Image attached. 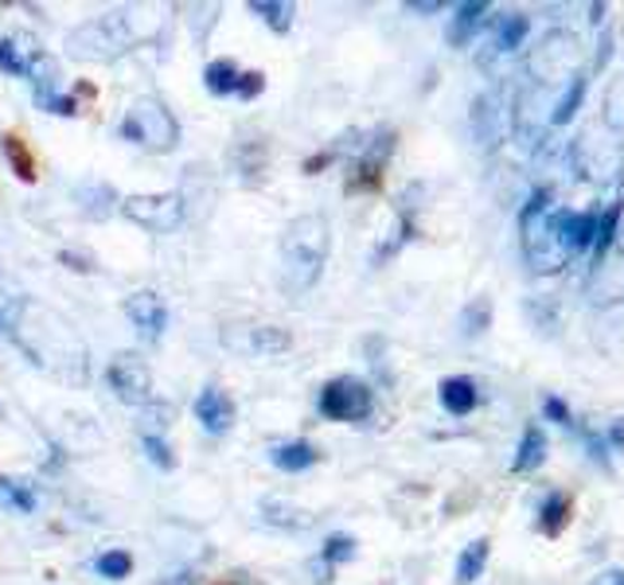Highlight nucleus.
Returning a JSON list of instances; mask_svg holds the SVG:
<instances>
[{
	"instance_id": "obj_22",
	"label": "nucleus",
	"mask_w": 624,
	"mask_h": 585,
	"mask_svg": "<svg viewBox=\"0 0 624 585\" xmlns=\"http://www.w3.org/2000/svg\"><path fill=\"white\" fill-rule=\"evenodd\" d=\"M261 520L270 523V527H281V531H301L313 523V515L285 500H261Z\"/></svg>"
},
{
	"instance_id": "obj_5",
	"label": "nucleus",
	"mask_w": 624,
	"mask_h": 585,
	"mask_svg": "<svg viewBox=\"0 0 624 585\" xmlns=\"http://www.w3.org/2000/svg\"><path fill=\"white\" fill-rule=\"evenodd\" d=\"M375 410V390L355 375H340V379L325 382L320 390V414L328 422H364Z\"/></svg>"
},
{
	"instance_id": "obj_7",
	"label": "nucleus",
	"mask_w": 624,
	"mask_h": 585,
	"mask_svg": "<svg viewBox=\"0 0 624 585\" xmlns=\"http://www.w3.org/2000/svg\"><path fill=\"white\" fill-rule=\"evenodd\" d=\"M0 71L20 78H36V83L56 78V63L44 56V44L32 32H12V36L0 39Z\"/></svg>"
},
{
	"instance_id": "obj_16",
	"label": "nucleus",
	"mask_w": 624,
	"mask_h": 585,
	"mask_svg": "<svg viewBox=\"0 0 624 585\" xmlns=\"http://www.w3.org/2000/svg\"><path fill=\"white\" fill-rule=\"evenodd\" d=\"M570 511H574V503H570L566 492H550L542 496L539 503V520H535V527L542 531V535H550V539H559L562 531H566L570 523Z\"/></svg>"
},
{
	"instance_id": "obj_30",
	"label": "nucleus",
	"mask_w": 624,
	"mask_h": 585,
	"mask_svg": "<svg viewBox=\"0 0 624 585\" xmlns=\"http://www.w3.org/2000/svg\"><path fill=\"white\" fill-rule=\"evenodd\" d=\"M352 558H355L352 535H332V539L325 543V550H320V562H325L328 570H335L340 562H352Z\"/></svg>"
},
{
	"instance_id": "obj_13",
	"label": "nucleus",
	"mask_w": 624,
	"mask_h": 585,
	"mask_svg": "<svg viewBox=\"0 0 624 585\" xmlns=\"http://www.w3.org/2000/svg\"><path fill=\"white\" fill-rule=\"evenodd\" d=\"M438 399L441 406H445V414L465 418V414H473V410L480 406V390H476V382L468 379V375H449V379H441Z\"/></svg>"
},
{
	"instance_id": "obj_38",
	"label": "nucleus",
	"mask_w": 624,
	"mask_h": 585,
	"mask_svg": "<svg viewBox=\"0 0 624 585\" xmlns=\"http://www.w3.org/2000/svg\"><path fill=\"white\" fill-rule=\"evenodd\" d=\"M160 585H192V574H180L176 582H160Z\"/></svg>"
},
{
	"instance_id": "obj_19",
	"label": "nucleus",
	"mask_w": 624,
	"mask_h": 585,
	"mask_svg": "<svg viewBox=\"0 0 624 585\" xmlns=\"http://www.w3.org/2000/svg\"><path fill=\"white\" fill-rule=\"evenodd\" d=\"M488 554H492V543H488V539H473V543H468V547L457 554V570H453V582H457V585H473L476 577L485 574Z\"/></svg>"
},
{
	"instance_id": "obj_40",
	"label": "nucleus",
	"mask_w": 624,
	"mask_h": 585,
	"mask_svg": "<svg viewBox=\"0 0 624 585\" xmlns=\"http://www.w3.org/2000/svg\"><path fill=\"white\" fill-rule=\"evenodd\" d=\"M219 585H243V582H238V577H234V582H219Z\"/></svg>"
},
{
	"instance_id": "obj_11",
	"label": "nucleus",
	"mask_w": 624,
	"mask_h": 585,
	"mask_svg": "<svg viewBox=\"0 0 624 585\" xmlns=\"http://www.w3.org/2000/svg\"><path fill=\"white\" fill-rule=\"evenodd\" d=\"M125 316L133 320V328L140 332V340H160V332H164L168 325V308L164 301H160V293H152V289H137L133 297H125Z\"/></svg>"
},
{
	"instance_id": "obj_9",
	"label": "nucleus",
	"mask_w": 624,
	"mask_h": 585,
	"mask_svg": "<svg viewBox=\"0 0 624 585\" xmlns=\"http://www.w3.org/2000/svg\"><path fill=\"white\" fill-rule=\"evenodd\" d=\"M106 379H110L113 394L133 406H145L152 399V371L145 367V359L133 352H118L106 367Z\"/></svg>"
},
{
	"instance_id": "obj_27",
	"label": "nucleus",
	"mask_w": 624,
	"mask_h": 585,
	"mask_svg": "<svg viewBox=\"0 0 624 585\" xmlns=\"http://www.w3.org/2000/svg\"><path fill=\"white\" fill-rule=\"evenodd\" d=\"M0 500L16 511H36V492H32V484H24V480L0 476Z\"/></svg>"
},
{
	"instance_id": "obj_6",
	"label": "nucleus",
	"mask_w": 624,
	"mask_h": 585,
	"mask_svg": "<svg viewBox=\"0 0 624 585\" xmlns=\"http://www.w3.org/2000/svg\"><path fill=\"white\" fill-rule=\"evenodd\" d=\"M394 141H399V133H394L391 125H379V130L359 145V157H355L352 172H347V192H379L387 160H391L394 153Z\"/></svg>"
},
{
	"instance_id": "obj_25",
	"label": "nucleus",
	"mask_w": 624,
	"mask_h": 585,
	"mask_svg": "<svg viewBox=\"0 0 624 585\" xmlns=\"http://www.w3.org/2000/svg\"><path fill=\"white\" fill-rule=\"evenodd\" d=\"M250 12L261 20V24H270L278 36H285V32L293 28V4H285V0H250Z\"/></svg>"
},
{
	"instance_id": "obj_1",
	"label": "nucleus",
	"mask_w": 624,
	"mask_h": 585,
	"mask_svg": "<svg viewBox=\"0 0 624 585\" xmlns=\"http://www.w3.org/2000/svg\"><path fill=\"white\" fill-rule=\"evenodd\" d=\"M328 261V219L325 215H301L281 234V270L290 289H313Z\"/></svg>"
},
{
	"instance_id": "obj_26",
	"label": "nucleus",
	"mask_w": 624,
	"mask_h": 585,
	"mask_svg": "<svg viewBox=\"0 0 624 585\" xmlns=\"http://www.w3.org/2000/svg\"><path fill=\"white\" fill-rule=\"evenodd\" d=\"M488 325H492V297H473L461 308V336H465V340L485 336Z\"/></svg>"
},
{
	"instance_id": "obj_20",
	"label": "nucleus",
	"mask_w": 624,
	"mask_h": 585,
	"mask_svg": "<svg viewBox=\"0 0 624 585\" xmlns=\"http://www.w3.org/2000/svg\"><path fill=\"white\" fill-rule=\"evenodd\" d=\"M527 28H531V20L523 16V12H507V16H495L492 24V47L495 51H515V47L527 39Z\"/></svg>"
},
{
	"instance_id": "obj_39",
	"label": "nucleus",
	"mask_w": 624,
	"mask_h": 585,
	"mask_svg": "<svg viewBox=\"0 0 624 585\" xmlns=\"http://www.w3.org/2000/svg\"><path fill=\"white\" fill-rule=\"evenodd\" d=\"M9 332V316H0V336Z\"/></svg>"
},
{
	"instance_id": "obj_15",
	"label": "nucleus",
	"mask_w": 624,
	"mask_h": 585,
	"mask_svg": "<svg viewBox=\"0 0 624 585\" xmlns=\"http://www.w3.org/2000/svg\"><path fill=\"white\" fill-rule=\"evenodd\" d=\"M231 348H243L250 355H281L293 348V336L278 325H258L246 328V340H231Z\"/></svg>"
},
{
	"instance_id": "obj_14",
	"label": "nucleus",
	"mask_w": 624,
	"mask_h": 585,
	"mask_svg": "<svg viewBox=\"0 0 624 585\" xmlns=\"http://www.w3.org/2000/svg\"><path fill=\"white\" fill-rule=\"evenodd\" d=\"M488 24V4L485 0H465V4H457L453 9V20H449V47H468V39L476 36V32Z\"/></svg>"
},
{
	"instance_id": "obj_32",
	"label": "nucleus",
	"mask_w": 624,
	"mask_h": 585,
	"mask_svg": "<svg viewBox=\"0 0 624 585\" xmlns=\"http://www.w3.org/2000/svg\"><path fill=\"white\" fill-rule=\"evenodd\" d=\"M140 446H145V453H149L152 465H160V468H172V465H176V456H172V449H168L164 441H160V437L145 434V441H140Z\"/></svg>"
},
{
	"instance_id": "obj_24",
	"label": "nucleus",
	"mask_w": 624,
	"mask_h": 585,
	"mask_svg": "<svg viewBox=\"0 0 624 585\" xmlns=\"http://www.w3.org/2000/svg\"><path fill=\"white\" fill-rule=\"evenodd\" d=\"M586 86H589V78L582 75H574L570 78V86H566V94H562L559 102H554V113H550V125H566V121H574V113L582 110V102H586Z\"/></svg>"
},
{
	"instance_id": "obj_8",
	"label": "nucleus",
	"mask_w": 624,
	"mask_h": 585,
	"mask_svg": "<svg viewBox=\"0 0 624 585\" xmlns=\"http://www.w3.org/2000/svg\"><path fill=\"white\" fill-rule=\"evenodd\" d=\"M122 215L130 223L145 227L152 234H168L184 223V199L176 192H157V195H130L122 199Z\"/></svg>"
},
{
	"instance_id": "obj_31",
	"label": "nucleus",
	"mask_w": 624,
	"mask_h": 585,
	"mask_svg": "<svg viewBox=\"0 0 624 585\" xmlns=\"http://www.w3.org/2000/svg\"><path fill=\"white\" fill-rule=\"evenodd\" d=\"M542 414H547L550 422H559L562 429H574V414H570V406L559 394H547V399H542Z\"/></svg>"
},
{
	"instance_id": "obj_23",
	"label": "nucleus",
	"mask_w": 624,
	"mask_h": 585,
	"mask_svg": "<svg viewBox=\"0 0 624 585\" xmlns=\"http://www.w3.org/2000/svg\"><path fill=\"white\" fill-rule=\"evenodd\" d=\"M0 149H4L12 172H16L24 184H32V180H36V157H32V149L24 145V137H20V133H4V137H0Z\"/></svg>"
},
{
	"instance_id": "obj_2",
	"label": "nucleus",
	"mask_w": 624,
	"mask_h": 585,
	"mask_svg": "<svg viewBox=\"0 0 624 585\" xmlns=\"http://www.w3.org/2000/svg\"><path fill=\"white\" fill-rule=\"evenodd\" d=\"M550 192L547 187H535L531 195H527V204H523L519 211V231H523V258H527V266H531L535 273H554L566 266L570 251L562 246L559 239V227H554V219H550Z\"/></svg>"
},
{
	"instance_id": "obj_18",
	"label": "nucleus",
	"mask_w": 624,
	"mask_h": 585,
	"mask_svg": "<svg viewBox=\"0 0 624 585\" xmlns=\"http://www.w3.org/2000/svg\"><path fill=\"white\" fill-rule=\"evenodd\" d=\"M547 461V437H542L539 426L523 429V441L512 456V473H535V468Z\"/></svg>"
},
{
	"instance_id": "obj_33",
	"label": "nucleus",
	"mask_w": 624,
	"mask_h": 585,
	"mask_svg": "<svg viewBox=\"0 0 624 585\" xmlns=\"http://www.w3.org/2000/svg\"><path fill=\"white\" fill-rule=\"evenodd\" d=\"M261 90H266V75H261V71H243V78H238V98L254 102Z\"/></svg>"
},
{
	"instance_id": "obj_36",
	"label": "nucleus",
	"mask_w": 624,
	"mask_h": 585,
	"mask_svg": "<svg viewBox=\"0 0 624 585\" xmlns=\"http://www.w3.org/2000/svg\"><path fill=\"white\" fill-rule=\"evenodd\" d=\"M406 9L418 12V16H433V12H441L445 4H441V0H406Z\"/></svg>"
},
{
	"instance_id": "obj_37",
	"label": "nucleus",
	"mask_w": 624,
	"mask_h": 585,
	"mask_svg": "<svg viewBox=\"0 0 624 585\" xmlns=\"http://www.w3.org/2000/svg\"><path fill=\"white\" fill-rule=\"evenodd\" d=\"M594 585H624V570H605L594 577Z\"/></svg>"
},
{
	"instance_id": "obj_21",
	"label": "nucleus",
	"mask_w": 624,
	"mask_h": 585,
	"mask_svg": "<svg viewBox=\"0 0 624 585\" xmlns=\"http://www.w3.org/2000/svg\"><path fill=\"white\" fill-rule=\"evenodd\" d=\"M238 78H243V71L234 66V59H215V63H207V71H204V86L215 94V98L238 94Z\"/></svg>"
},
{
	"instance_id": "obj_28",
	"label": "nucleus",
	"mask_w": 624,
	"mask_h": 585,
	"mask_svg": "<svg viewBox=\"0 0 624 585\" xmlns=\"http://www.w3.org/2000/svg\"><path fill=\"white\" fill-rule=\"evenodd\" d=\"M621 215H624V199H621V204H613L605 215H601V223H597V242H594L597 258H605V254H609V246H613L616 227H621Z\"/></svg>"
},
{
	"instance_id": "obj_17",
	"label": "nucleus",
	"mask_w": 624,
	"mask_h": 585,
	"mask_svg": "<svg viewBox=\"0 0 624 585\" xmlns=\"http://www.w3.org/2000/svg\"><path fill=\"white\" fill-rule=\"evenodd\" d=\"M270 461L281 468V473H305L320 461L317 446H308V441H285V446H273L270 449Z\"/></svg>"
},
{
	"instance_id": "obj_12",
	"label": "nucleus",
	"mask_w": 624,
	"mask_h": 585,
	"mask_svg": "<svg viewBox=\"0 0 624 585\" xmlns=\"http://www.w3.org/2000/svg\"><path fill=\"white\" fill-rule=\"evenodd\" d=\"M196 418L207 434H227L234 426V402L227 390L219 387H207L204 394L196 399Z\"/></svg>"
},
{
	"instance_id": "obj_35",
	"label": "nucleus",
	"mask_w": 624,
	"mask_h": 585,
	"mask_svg": "<svg viewBox=\"0 0 624 585\" xmlns=\"http://www.w3.org/2000/svg\"><path fill=\"white\" fill-rule=\"evenodd\" d=\"M605 446L613 449V453H624V418H616L613 426H609V434H605Z\"/></svg>"
},
{
	"instance_id": "obj_34",
	"label": "nucleus",
	"mask_w": 624,
	"mask_h": 585,
	"mask_svg": "<svg viewBox=\"0 0 624 585\" xmlns=\"http://www.w3.org/2000/svg\"><path fill=\"white\" fill-rule=\"evenodd\" d=\"M586 449H589V456H594L597 465H609V446H605V437H597V434H589V429H586Z\"/></svg>"
},
{
	"instance_id": "obj_3",
	"label": "nucleus",
	"mask_w": 624,
	"mask_h": 585,
	"mask_svg": "<svg viewBox=\"0 0 624 585\" xmlns=\"http://www.w3.org/2000/svg\"><path fill=\"white\" fill-rule=\"evenodd\" d=\"M122 137L137 141L140 149L149 153H168L180 145V125L160 98H137L122 121Z\"/></svg>"
},
{
	"instance_id": "obj_10",
	"label": "nucleus",
	"mask_w": 624,
	"mask_h": 585,
	"mask_svg": "<svg viewBox=\"0 0 624 585\" xmlns=\"http://www.w3.org/2000/svg\"><path fill=\"white\" fill-rule=\"evenodd\" d=\"M66 47L78 59H113L125 51V36L113 32V20H90V24H83L75 36L66 39Z\"/></svg>"
},
{
	"instance_id": "obj_4",
	"label": "nucleus",
	"mask_w": 624,
	"mask_h": 585,
	"mask_svg": "<svg viewBox=\"0 0 624 585\" xmlns=\"http://www.w3.org/2000/svg\"><path fill=\"white\" fill-rule=\"evenodd\" d=\"M578 56H582L578 39L570 36V32H550L531 51V59H527V75L539 86L559 83V78H574L578 75Z\"/></svg>"
},
{
	"instance_id": "obj_29",
	"label": "nucleus",
	"mask_w": 624,
	"mask_h": 585,
	"mask_svg": "<svg viewBox=\"0 0 624 585\" xmlns=\"http://www.w3.org/2000/svg\"><path fill=\"white\" fill-rule=\"evenodd\" d=\"M94 570L102 577H110V582H122V577H130V570H133V554L130 550H106V554L94 562Z\"/></svg>"
}]
</instances>
